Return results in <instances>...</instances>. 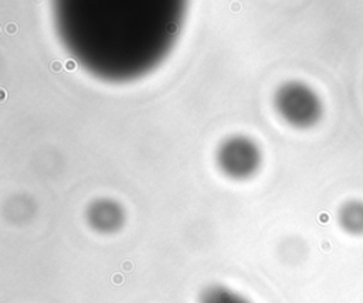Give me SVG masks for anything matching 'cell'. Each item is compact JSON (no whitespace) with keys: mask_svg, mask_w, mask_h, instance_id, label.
<instances>
[{"mask_svg":"<svg viewBox=\"0 0 363 303\" xmlns=\"http://www.w3.org/2000/svg\"><path fill=\"white\" fill-rule=\"evenodd\" d=\"M278 109L291 125L298 127L313 125L322 112L316 93L306 85L298 82L282 86L278 93Z\"/></svg>","mask_w":363,"mask_h":303,"instance_id":"7a4b0ae2","label":"cell"},{"mask_svg":"<svg viewBox=\"0 0 363 303\" xmlns=\"http://www.w3.org/2000/svg\"><path fill=\"white\" fill-rule=\"evenodd\" d=\"M340 227L350 235H363V201L345 202L337 214Z\"/></svg>","mask_w":363,"mask_h":303,"instance_id":"5b68a950","label":"cell"},{"mask_svg":"<svg viewBox=\"0 0 363 303\" xmlns=\"http://www.w3.org/2000/svg\"><path fill=\"white\" fill-rule=\"evenodd\" d=\"M89 218L94 227H96L98 229L112 231L121 224L122 214H121V210L113 202L99 201L91 208Z\"/></svg>","mask_w":363,"mask_h":303,"instance_id":"277c9868","label":"cell"},{"mask_svg":"<svg viewBox=\"0 0 363 303\" xmlns=\"http://www.w3.org/2000/svg\"><path fill=\"white\" fill-rule=\"evenodd\" d=\"M200 303H250L237 292L224 286H211L201 293Z\"/></svg>","mask_w":363,"mask_h":303,"instance_id":"8992f818","label":"cell"},{"mask_svg":"<svg viewBox=\"0 0 363 303\" xmlns=\"http://www.w3.org/2000/svg\"><path fill=\"white\" fill-rule=\"evenodd\" d=\"M186 0H55V11L65 25L91 17L108 21L159 23L172 25L183 13Z\"/></svg>","mask_w":363,"mask_h":303,"instance_id":"6da1fadb","label":"cell"},{"mask_svg":"<svg viewBox=\"0 0 363 303\" xmlns=\"http://www.w3.org/2000/svg\"><path fill=\"white\" fill-rule=\"evenodd\" d=\"M220 166L231 177H247L258 166V150L247 140L234 139L220 150Z\"/></svg>","mask_w":363,"mask_h":303,"instance_id":"3957f363","label":"cell"}]
</instances>
